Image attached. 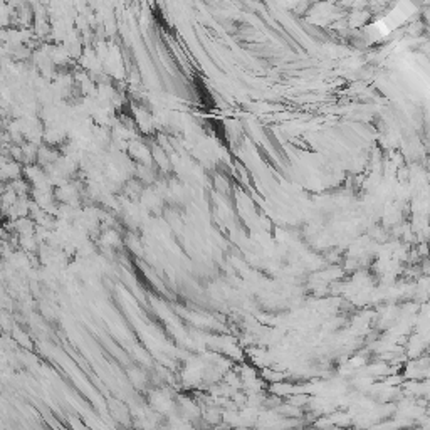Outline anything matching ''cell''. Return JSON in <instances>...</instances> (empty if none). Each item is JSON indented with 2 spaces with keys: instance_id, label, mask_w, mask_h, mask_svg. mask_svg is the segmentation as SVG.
Masks as SVG:
<instances>
[{
  "instance_id": "1",
  "label": "cell",
  "mask_w": 430,
  "mask_h": 430,
  "mask_svg": "<svg viewBox=\"0 0 430 430\" xmlns=\"http://www.w3.org/2000/svg\"><path fill=\"white\" fill-rule=\"evenodd\" d=\"M222 412L224 410L210 407V409H207L205 412H202V420L210 425V427H215V425L222 424Z\"/></svg>"
},
{
  "instance_id": "2",
  "label": "cell",
  "mask_w": 430,
  "mask_h": 430,
  "mask_svg": "<svg viewBox=\"0 0 430 430\" xmlns=\"http://www.w3.org/2000/svg\"><path fill=\"white\" fill-rule=\"evenodd\" d=\"M328 418L331 420V424L336 425V427H340V429L349 427V425L353 424V417H351V415H348V413H343V412L329 413Z\"/></svg>"
},
{
  "instance_id": "3",
  "label": "cell",
  "mask_w": 430,
  "mask_h": 430,
  "mask_svg": "<svg viewBox=\"0 0 430 430\" xmlns=\"http://www.w3.org/2000/svg\"><path fill=\"white\" fill-rule=\"evenodd\" d=\"M304 402H307L306 397H292L287 403H291V405H294V407H298V409H299V407L304 405Z\"/></svg>"
}]
</instances>
